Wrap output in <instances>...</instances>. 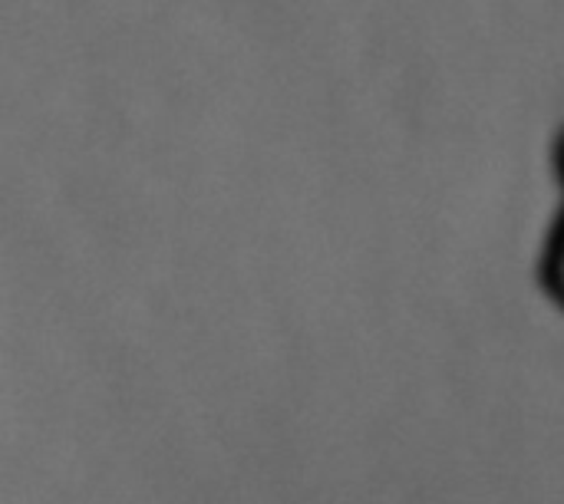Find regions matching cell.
Masks as SVG:
<instances>
[{
    "mask_svg": "<svg viewBox=\"0 0 564 504\" xmlns=\"http://www.w3.org/2000/svg\"><path fill=\"white\" fill-rule=\"evenodd\" d=\"M549 168H552V182L558 185V205L542 231L532 277L542 300L564 320V119L555 125L549 142Z\"/></svg>",
    "mask_w": 564,
    "mask_h": 504,
    "instance_id": "obj_1",
    "label": "cell"
}]
</instances>
